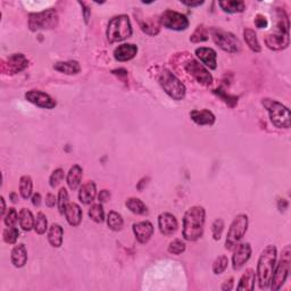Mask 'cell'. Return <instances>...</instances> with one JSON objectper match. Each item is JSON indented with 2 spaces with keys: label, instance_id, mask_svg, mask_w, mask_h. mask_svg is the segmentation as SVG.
Listing matches in <instances>:
<instances>
[{
  "label": "cell",
  "instance_id": "1",
  "mask_svg": "<svg viewBox=\"0 0 291 291\" xmlns=\"http://www.w3.org/2000/svg\"><path fill=\"white\" fill-rule=\"evenodd\" d=\"M206 210L203 206H192L183 216L182 235L188 241H197L204 234Z\"/></svg>",
  "mask_w": 291,
  "mask_h": 291
},
{
  "label": "cell",
  "instance_id": "2",
  "mask_svg": "<svg viewBox=\"0 0 291 291\" xmlns=\"http://www.w3.org/2000/svg\"><path fill=\"white\" fill-rule=\"evenodd\" d=\"M276 258H278V250L273 245L265 247L258 258L256 278L261 289L270 288L272 275L276 265Z\"/></svg>",
  "mask_w": 291,
  "mask_h": 291
},
{
  "label": "cell",
  "instance_id": "3",
  "mask_svg": "<svg viewBox=\"0 0 291 291\" xmlns=\"http://www.w3.org/2000/svg\"><path fill=\"white\" fill-rule=\"evenodd\" d=\"M156 79H157L162 89L165 91V93L172 99L180 101L185 97V93H187L185 86L170 70L161 68V71L157 73Z\"/></svg>",
  "mask_w": 291,
  "mask_h": 291
},
{
  "label": "cell",
  "instance_id": "4",
  "mask_svg": "<svg viewBox=\"0 0 291 291\" xmlns=\"http://www.w3.org/2000/svg\"><path fill=\"white\" fill-rule=\"evenodd\" d=\"M262 105L268 112L270 121L278 129H289L291 126V116L289 108L278 100L264 98Z\"/></svg>",
  "mask_w": 291,
  "mask_h": 291
},
{
  "label": "cell",
  "instance_id": "5",
  "mask_svg": "<svg viewBox=\"0 0 291 291\" xmlns=\"http://www.w3.org/2000/svg\"><path fill=\"white\" fill-rule=\"evenodd\" d=\"M132 25L127 15H118L113 17L107 25V40L109 43L121 42L132 35Z\"/></svg>",
  "mask_w": 291,
  "mask_h": 291
},
{
  "label": "cell",
  "instance_id": "6",
  "mask_svg": "<svg viewBox=\"0 0 291 291\" xmlns=\"http://www.w3.org/2000/svg\"><path fill=\"white\" fill-rule=\"evenodd\" d=\"M291 266V248L290 246H286L282 249L281 258H280L278 265H275L274 272H273L270 288L272 291H278L285 285L287 278H288Z\"/></svg>",
  "mask_w": 291,
  "mask_h": 291
},
{
  "label": "cell",
  "instance_id": "7",
  "mask_svg": "<svg viewBox=\"0 0 291 291\" xmlns=\"http://www.w3.org/2000/svg\"><path fill=\"white\" fill-rule=\"evenodd\" d=\"M58 24V14L54 8H49L39 13H32L29 16V29L32 32L39 30H50Z\"/></svg>",
  "mask_w": 291,
  "mask_h": 291
},
{
  "label": "cell",
  "instance_id": "8",
  "mask_svg": "<svg viewBox=\"0 0 291 291\" xmlns=\"http://www.w3.org/2000/svg\"><path fill=\"white\" fill-rule=\"evenodd\" d=\"M209 33L212 35L214 43L224 52L236 54L241 50V43H240L239 39L231 32L224 31L220 28H212L209 30Z\"/></svg>",
  "mask_w": 291,
  "mask_h": 291
},
{
  "label": "cell",
  "instance_id": "9",
  "mask_svg": "<svg viewBox=\"0 0 291 291\" xmlns=\"http://www.w3.org/2000/svg\"><path fill=\"white\" fill-rule=\"evenodd\" d=\"M248 216L246 214H240V215L234 218L228 231L227 240H225V248L232 250L238 245L240 240L243 238V235L246 234L247 230H248Z\"/></svg>",
  "mask_w": 291,
  "mask_h": 291
},
{
  "label": "cell",
  "instance_id": "10",
  "mask_svg": "<svg viewBox=\"0 0 291 291\" xmlns=\"http://www.w3.org/2000/svg\"><path fill=\"white\" fill-rule=\"evenodd\" d=\"M159 22L164 28L172 31H184L187 30L189 24H190L187 16L172 9H166L159 16Z\"/></svg>",
  "mask_w": 291,
  "mask_h": 291
},
{
  "label": "cell",
  "instance_id": "11",
  "mask_svg": "<svg viewBox=\"0 0 291 291\" xmlns=\"http://www.w3.org/2000/svg\"><path fill=\"white\" fill-rule=\"evenodd\" d=\"M183 67L184 71L200 85L208 87L213 83V76L209 71L203 64H200L198 60L194 59V58H190V59L185 61Z\"/></svg>",
  "mask_w": 291,
  "mask_h": 291
},
{
  "label": "cell",
  "instance_id": "12",
  "mask_svg": "<svg viewBox=\"0 0 291 291\" xmlns=\"http://www.w3.org/2000/svg\"><path fill=\"white\" fill-rule=\"evenodd\" d=\"M25 99H27L29 103L33 104L40 108L54 109L57 106L56 100H55L52 96H49L48 93L40 90L28 91V92L25 93Z\"/></svg>",
  "mask_w": 291,
  "mask_h": 291
},
{
  "label": "cell",
  "instance_id": "13",
  "mask_svg": "<svg viewBox=\"0 0 291 291\" xmlns=\"http://www.w3.org/2000/svg\"><path fill=\"white\" fill-rule=\"evenodd\" d=\"M29 66L28 58L23 54H13L2 63V72H7L8 74H17Z\"/></svg>",
  "mask_w": 291,
  "mask_h": 291
},
{
  "label": "cell",
  "instance_id": "14",
  "mask_svg": "<svg viewBox=\"0 0 291 291\" xmlns=\"http://www.w3.org/2000/svg\"><path fill=\"white\" fill-rule=\"evenodd\" d=\"M233 249L234 252L233 256H232V267H233V270L238 271L250 260L253 249L249 242L238 243Z\"/></svg>",
  "mask_w": 291,
  "mask_h": 291
},
{
  "label": "cell",
  "instance_id": "15",
  "mask_svg": "<svg viewBox=\"0 0 291 291\" xmlns=\"http://www.w3.org/2000/svg\"><path fill=\"white\" fill-rule=\"evenodd\" d=\"M290 43L288 32L275 31L274 33L268 34L265 38V45L271 50H283L288 48Z\"/></svg>",
  "mask_w": 291,
  "mask_h": 291
},
{
  "label": "cell",
  "instance_id": "16",
  "mask_svg": "<svg viewBox=\"0 0 291 291\" xmlns=\"http://www.w3.org/2000/svg\"><path fill=\"white\" fill-rule=\"evenodd\" d=\"M133 233L140 243H147L154 234V225L149 221L138 222L133 224Z\"/></svg>",
  "mask_w": 291,
  "mask_h": 291
},
{
  "label": "cell",
  "instance_id": "17",
  "mask_svg": "<svg viewBox=\"0 0 291 291\" xmlns=\"http://www.w3.org/2000/svg\"><path fill=\"white\" fill-rule=\"evenodd\" d=\"M158 227L164 235H172L176 232L179 223L173 214L163 213L158 216Z\"/></svg>",
  "mask_w": 291,
  "mask_h": 291
},
{
  "label": "cell",
  "instance_id": "18",
  "mask_svg": "<svg viewBox=\"0 0 291 291\" xmlns=\"http://www.w3.org/2000/svg\"><path fill=\"white\" fill-rule=\"evenodd\" d=\"M196 56L202 63L208 67L209 70H216L217 68V53L213 48L208 47H200L196 49Z\"/></svg>",
  "mask_w": 291,
  "mask_h": 291
},
{
  "label": "cell",
  "instance_id": "19",
  "mask_svg": "<svg viewBox=\"0 0 291 291\" xmlns=\"http://www.w3.org/2000/svg\"><path fill=\"white\" fill-rule=\"evenodd\" d=\"M138 54V47L133 43H123L114 50V58L117 61H127L133 59Z\"/></svg>",
  "mask_w": 291,
  "mask_h": 291
},
{
  "label": "cell",
  "instance_id": "20",
  "mask_svg": "<svg viewBox=\"0 0 291 291\" xmlns=\"http://www.w3.org/2000/svg\"><path fill=\"white\" fill-rule=\"evenodd\" d=\"M190 118L194 121L196 124L204 126V125H213L216 121L215 115L213 114L212 112L208 111V109H202V111H198V109H194V111L190 112Z\"/></svg>",
  "mask_w": 291,
  "mask_h": 291
},
{
  "label": "cell",
  "instance_id": "21",
  "mask_svg": "<svg viewBox=\"0 0 291 291\" xmlns=\"http://www.w3.org/2000/svg\"><path fill=\"white\" fill-rule=\"evenodd\" d=\"M65 218H66L67 223L72 225V227H79L80 223L82 222L83 218V212L78 204L75 203H68L65 209Z\"/></svg>",
  "mask_w": 291,
  "mask_h": 291
},
{
  "label": "cell",
  "instance_id": "22",
  "mask_svg": "<svg viewBox=\"0 0 291 291\" xmlns=\"http://www.w3.org/2000/svg\"><path fill=\"white\" fill-rule=\"evenodd\" d=\"M97 196V187L93 181H88L87 183L82 184L79 191V200L83 205H89L93 203Z\"/></svg>",
  "mask_w": 291,
  "mask_h": 291
},
{
  "label": "cell",
  "instance_id": "23",
  "mask_svg": "<svg viewBox=\"0 0 291 291\" xmlns=\"http://www.w3.org/2000/svg\"><path fill=\"white\" fill-rule=\"evenodd\" d=\"M10 261L14 266L17 268L25 266L28 262V250L24 243H18V245L14 246L12 253H10Z\"/></svg>",
  "mask_w": 291,
  "mask_h": 291
},
{
  "label": "cell",
  "instance_id": "24",
  "mask_svg": "<svg viewBox=\"0 0 291 291\" xmlns=\"http://www.w3.org/2000/svg\"><path fill=\"white\" fill-rule=\"evenodd\" d=\"M82 176H83V170L82 167L78 165H73L70 171H68L67 176H66V183L68 185V188L71 190H76L80 187L82 181Z\"/></svg>",
  "mask_w": 291,
  "mask_h": 291
},
{
  "label": "cell",
  "instance_id": "25",
  "mask_svg": "<svg viewBox=\"0 0 291 291\" xmlns=\"http://www.w3.org/2000/svg\"><path fill=\"white\" fill-rule=\"evenodd\" d=\"M63 236H64V230L59 224L54 223L52 227L49 228L48 234H47V239L48 242L52 245L54 248H59L63 243Z\"/></svg>",
  "mask_w": 291,
  "mask_h": 291
},
{
  "label": "cell",
  "instance_id": "26",
  "mask_svg": "<svg viewBox=\"0 0 291 291\" xmlns=\"http://www.w3.org/2000/svg\"><path fill=\"white\" fill-rule=\"evenodd\" d=\"M54 70L59 73H64L66 75H75L81 72V66L79 61L76 60H67V61H57L54 65Z\"/></svg>",
  "mask_w": 291,
  "mask_h": 291
},
{
  "label": "cell",
  "instance_id": "27",
  "mask_svg": "<svg viewBox=\"0 0 291 291\" xmlns=\"http://www.w3.org/2000/svg\"><path fill=\"white\" fill-rule=\"evenodd\" d=\"M255 281H256V273L253 268H248L240 278L236 290L253 291L255 289Z\"/></svg>",
  "mask_w": 291,
  "mask_h": 291
},
{
  "label": "cell",
  "instance_id": "28",
  "mask_svg": "<svg viewBox=\"0 0 291 291\" xmlns=\"http://www.w3.org/2000/svg\"><path fill=\"white\" fill-rule=\"evenodd\" d=\"M139 24L141 30L149 35H157L161 30V22L157 17H151L145 21L139 20Z\"/></svg>",
  "mask_w": 291,
  "mask_h": 291
},
{
  "label": "cell",
  "instance_id": "29",
  "mask_svg": "<svg viewBox=\"0 0 291 291\" xmlns=\"http://www.w3.org/2000/svg\"><path fill=\"white\" fill-rule=\"evenodd\" d=\"M18 222H20V227L23 229L24 231H31L32 229H34V222L35 218L33 214L30 209L28 208H22L18 213Z\"/></svg>",
  "mask_w": 291,
  "mask_h": 291
},
{
  "label": "cell",
  "instance_id": "30",
  "mask_svg": "<svg viewBox=\"0 0 291 291\" xmlns=\"http://www.w3.org/2000/svg\"><path fill=\"white\" fill-rule=\"evenodd\" d=\"M218 6L221 7L222 10L229 14L242 13L246 8L245 2L241 0H225V1H220Z\"/></svg>",
  "mask_w": 291,
  "mask_h": 291
},
{
  "label": "cell",
  "instance_id": "31",
  "mask_svg": "<svg viewBox=\"0 0 291 291\" xmlns=\"http://www.w3.org/2000/svg\"><path fill=\"white\" fill-rule=\"evenodd\" d=\"M243 39H245L247 46L249 47L250 50H253L254 53H261V43L258 41L256 32H255L253 29L246 28L245 30H243Z\"/></svg>",
  "mask_w": 291,
  "mask_h": 291
},
{
  "label": "cell",
  "instance_id": "32",
  "mask_svg": "<svg viewBox=\"0 0 291 291\" xmlns=\"http://www.w3.org/2000/svg\"><path fill=\"white\" fill-rule=\"evenodd\" d=\"M125 206L127 207V209H129L130 212H132L133 214H137V215H145V214L148 213L147 206H146V204L139 198H134V197L129 198L125 202Z\"/></svg>",
  "mask_w": 291,
  "mask_h": 291
},
{
  "label": "cell",
  "instance_id": "33",
  "mask_svg": "<svg viewBox=\"0 0 291 291\" xmlns=\"http://www.w3.org/2000/svg\"><path fill=\"white\" fill-rule=\"evenodd\" d=\"M33 191V181L30 175H23L20 179V194L23 199H29Z\"/></svg>",
  "mask_w": 291,
  "mask_h": 291
},
{
  "label": "cell",
  "instance_id": "34",
  "mask_svg": "<svg viewBox=\"0 0 291 291\" xmlns=\"http://www.w3.org/2000/svg\"><path fill=\"white\" fill-rule=\"evenodd\" d=\"M107 225L113 231H121L123 225H124V220H123L121 214L112 210L107 215Z\"/></svg>",
  "mask_w": 291,
  "mask_h": 291
},
{
  "label": "cell",
  "instance_id": "35",
  "mask_svg": "<svg viewBox=\"0 0 291 291\" xmlns=\"http://www.w3.org/2000/svg\"><path fill=\"white\" fill-rule=\"evenodd\" d=\"M88 215L91 220L96 222V223H103L105 221V210L101 203L93 204V205L90 207Z\"/></svg>",
  "mask_w": 291,
  "mask_h": 291
},
{
  "label": "cell",
  "instance_id": "36",
  "mask_svg": "<svg viewBox=\"0 0 291 291\" xmlns=\"http://www.w3.org/2000/svg\"><path fill=\"white\" fill-rule=\"evenodd\" d=\"M208 40V30L205 28V25H198L194 33L190 36V41L194 43L205 42Z\"/></svg>",
  "mask_w": 291,
  "mask_h": 291
},
{
  "label": "cell",
  "instance_id": "37",
  "mask_svg": "<svg viewBox=\"0 0 291 291\" xmlns=\"http://www.w3.org/2000/svg\"><path fill=\"white\" fill-rule=\"evenodd\" d=\"M18 236H20V230L16 227H7L2 232L3 241L9 245L16 243Z\"/></svg>",
  "mask_w": 291,
  "mask_h": 291
},
{
  "label": "cell",
  "instance_id": "38",
  "mask_svg": "<svg viewBox=\"0 0 291 291\" xmlns=\"http://www.w3.org/2000/svg\"><path fill=\"white\" fill-rule=\"evenodd\" d=\"M47 230H48V221H47V216L42 212H40L35 217L34 231L38 234H43L46 233Z\"/></svg>",
  "mask_w": 291,
  "mask_h": 291
},
{
  "label": "cell",
  "instance_id": "39",
  "mask_svg": "<svg viewBox=\"0 0 291 291\" xmlns=\"http://www.w3.org/2000/svg\"><path fill=\"white\" fill-rule=\"evenodd\" d=\"M229 266V258L225 255H221L218 256L213 263V272L214 274H222L224 273Z\"/></svg>",
  "mask_w": 291,
  "mask_h": 291
},
{
  "label": "cell",
  "instance_id": "40",
  "mask_svg": "<svg viewBox=\"0 0 291 291\" xmlns=\"http://www.w3.org/2000/svg\"><path fill=\"white\" fill-rule=\"evenodd\" d=\"M68 192L65 188H61L59 192H58V198H57V206L58 210L61 215H64L65 209H66V206L68 205Z\"/></svg>",
  "mask_w": 291,
  "mask_h": 291
},
{
  "label": "cell",
  "instance_id": "41",
  "mask_svg": "<svg viewBox=\"0 0 291 291\" xmlns=\"http://www.w3.org/2000/svg\"><path fill=\"white\" fill-rule=\"evenodd\" d=\"M185 242L182 239H174L169 245V253L173 255H181L185 252Z\"/></svg>",
  "mask_w": 291,
  "mask_h": 291
},
{
  "label": "cell",
  "instance_id": "42",
  "mask_svg": "<svg viewBox=\"0 0 291 291\" xmlns=\"http://www.w3.org/2000/svg\"><path fill=\"white\" fill-rule=\"evenodd\" d=\"M18 222V213L15 208H9L7 213L3 215V223L6 227H16V223Z\"/></svg>",
  "mask_w": 291,
  "mask_h": 291
},
{
  "label": "cell",
  "instance_id": "43",
  "mask_svg": "<svg viewBox=\"0 0 291 291\" xmlns=\"http://www.w3.org/2000/svg\"><path fill=\"white\" fill-rule=\"evenodd\" d=\"M64 170L63 169H57L55 170L54 172L52 173V175H50V179H49V184L52 188H56L58 185L60 184V182L64 180Z\"/></svg>",
  "mask_w": 291,
  "mask_h": 291
},
{
  "label": "cell",
  "instance_id": "44",
  "mask_svg": "<svg viewBox=\"0 0 291 291\" xmlns=\"http://www.w3.org/2000/svg\"><path fill=\"white\" fill-rule=\"evenodd\" d=\"M223 230H224V221L222 220V218H217V220L214 221V223L212 225L213 238L215 240H220Z\"/></svg>",
  "mask_w": 291,
  "mask_h": 291
},
{
  "label": "cell",
  "instance_id": "45",
  "mask_svg": "<svg viewBox=\"0 0 291 291\" xmlns=\"http://www.w3.org/2000/svg\"><path fill=\"white\" fill-rule=\"evenodd\" d=\"M254 23H255V25H256L257 29H266L268 27L267 18L265 17L264 15H262V14H258V15H256V17H255V20H254Z\"/></svg>",
  "mask_w": 291,
  "mask_h": 291
},
{
  "label": "cell",
  "instance_id": "46",
  "mask_svg": "<svg viewBox=\"0 0 291 291\" xmlns=\"http://www.w3.org/2000/svg\"><path fill=\"white\" fill-rule=\"evenodd\" d=\"M215 93H217V94H220V96L222 97V99H223L225 103L227 104H229L230 105V101H233V104L235 105L236 103H238V98L236 97H233V96H227V94H225L224 92H222V90L221 89H217V90H215Z\"/></svg>",
  "mask_w": 291,
  "mask_h": 291
},
{
  "label": "cell",
  "instance_id": "47",
  "mask_svg": "<svg viewBox=\"0 0 291 291\" xmlns=\"http://www.w3.org/2000/svg\"><path fill=\"white\" fill-rule=\"evenodd\" d=\"M112 195H111V191L106 190V189H104V190H101L99 192V195H98V199H99L100 203H107L109 199H111Z\"/></svg>",
  "mask_w": 291,
  "mask_h": 291
},
{
  "label": "cell",
  "instance_id": "48",
  "mask_svg": "<svg viewBox=\"0 0 291 291\" xmlns=\"http://www.w3.org/2000/svg\"><path fill=\"white\" fill-rule=\"evenodd\" d=\"M79 3L82 6V12H83V17H85V22L87 24H88L89 18L91 15V10L89 9L88 6H86V3H83V2H79Z\"/></svg>",
  "mask_w": 291,
  "mask_h": 291
},
{
  "label": "cell",
  "instance_id": "49",
  "mask_svg": "<svg viewBox=\"0 0 291 291\" xmlns=\"http://www.w3.org/2000/svg\"><path fill=\"white\" fill-rule=\"evenodd\" d=\"M56 204H57V199H56V197H55V195L48 194L46 196V205L47 206L50 207V208H53Z\"/></svg>",
  "mask_w": 291,
  "mask_h": 291
},
{
  "label": "cell",
  "instance_id": "50",
  "mask_svg": "<svg viewBox=\"0 0 291 291\" xmlns=\"http://www.w3.org/2000/svg\"><path fill=\"white\" fill-rule=\"evenodd\" d=\"M234 279L233 278H230L229 280H227V281H225L223 285H222V287H221V289L223 290V291H230V290H232L233 289V285H234Z\"/></svg>",
  "mask_w": 291,
  "mask_h": 291
},
{
  "label": "cell",
  "instance_id": "51",
  "mask_svg": "<svg viewBox=\"0 0 291 291\" xmlns=\"http://www.w3.org/2000/svg\"><path fill=\"white\" fill-rule=\"evenodd\" d=\"M289 207V203L287 199H279L278 202V209L280 212H286Z\"/></svg>",
  "mask_w": 291,
  "mask_h": 291
},
{
  "label": "cell",
  "instance_id": "52",
  "mask_svg": "<svg viewBox=\"0 0 291 291\" xmlns=\"http://www.w3.org/2000/svg\"><path fill=\"white\" fill-rule=\"evenodd\" d=\"M181 3L184 6H188V7H198L200 5H203L204 1L202 0H198V1H188V0H181Z\"/></svg>",
  "mask_w": 291,
  "mask_h": 291
},
{
  "label": "cell",
  "instance_id": "53",
  "mask_svg": "<svg viewBox=\"0 0 291 291\" xmlns=\"http://www.w3.org/2000/svg\"><path fill=\"white\" fill-rule=\"evenodd\" d=\"M41 200H42L41 195L38 194V192L32 196V204H33V205L36 207H39L40 205H41Z\"/></svg>",
  "mask_w": 291,
  "mask_h": 291
},
{
  "label": "cell",
  "instance_id": "54",
  "mask_svg": "<svg viewBox=\"0 0 291 291\" xmlns=\"http://www.w3.org/2000/svg\"><path fill=\"white\" fill-rule=\"evenodd\" d=\"M0 202H1V215L3 216L6 214V204H5V199H3V197L0 198Z\"/></svg>",
  "mask_w": 291,
  "mask_h": 291
},
{
  "label": "cell",
  "instance_id": "55",
  "mask_svg": "<svg viewBox=\"0 0 291 291\" xmlns=\"http://www.w3.org/2000/svg\"><path fill=\"white\" fill-rule=\"evenodd\" d=\"M9 197H10V199H12V202H13L14 204H15V203H17V200H18V197H17V196H16V194H15V192H13V194H10V196H9Z\"/></svg>",
  "mask_w": 291,
  "mask_h": 291
}]
</instances>
